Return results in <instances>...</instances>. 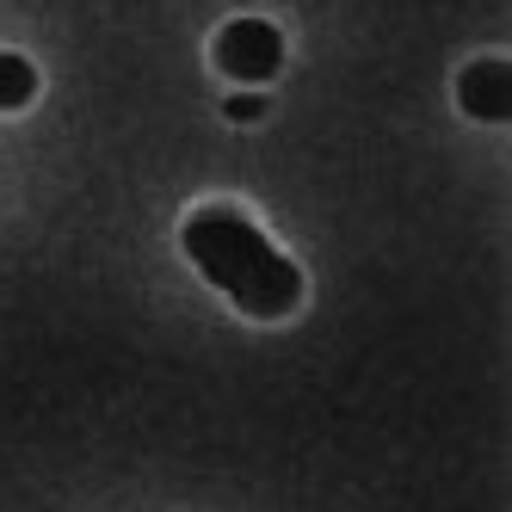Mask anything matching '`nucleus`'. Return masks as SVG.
Instances as JSON below:
<instances>
[{"instance_id": "f257e3e1", "label": "nucleus", "mask_w": 512, "mask_h": 512, "mask_svg": "<svg viewBox=\"0 0 512 512\" xmlns=\"http://www.w3.org/2000/svg\"><path fill=\"white\" fill-rule=\"evenodd\" d=\"M186 253L241 315L278 321V315L297 309V297H303V272L290 266L241 210H223V204L198 210L186 223Z\"/></svg>"}, {"instance_id": "f03ea898", "label": "nucleus", "mask_w": 512, "mask_h": 512, "mask_svg": "<svg viewBox=\"0 0 512 512\" xmlns=\"http://www.w3.org/2000/svg\"><path fill=\"white\" fill-rule=\"evenodd\" d=\"M216 68H223L229 81H241V87L272 81L278 68H284L278 25H266V19H235V25H223V31H216Z\"/></svg>"}, {"instance_id": "7ed1b4c3", "label": "nucleus", "mask_w": 512, "mask_h": 512, "mask_svg": "<svg viewBox=\"0 0 512 512\" xmlns=\"http://www.w3.org/2000/svg\"><path fill=\"white\" fill-rule=\"evenodd\" d=\"M506 87H512L506 56H482V62H469L463 75H457V99H463V112H469V118H488V124H500V118L512 112Z\"/></svg>"}, {"instance_id": "20e7f679", "label": "nucleus", "mask_w": 512, "mask_h": 512, "mask_svg": "<svg viewBox=\"0 0 512 512\" xmlns=\"http://www.w3.org/2000/svg\"><path fill=\"white\" fill-rule=\"evenodd\" d=\"M31 99H38V68L13 50H0V112H25Z\"/></svg>"}, {"instance_id": "39448f33", "label": "nucleus", "mask_w": 512, "mask_h": 512, "mask_svg": "<svg viewBox=\"0 0 512 512\" xmlns=\"http://www.w3.org/2000/svg\"><path fill=\"white\" fill-rule=\"evenodd\" d=\"M260 112H266V99H253V93H235V99H229V118H235V124L260 118Z\"/></svg>"}]
</instances>
